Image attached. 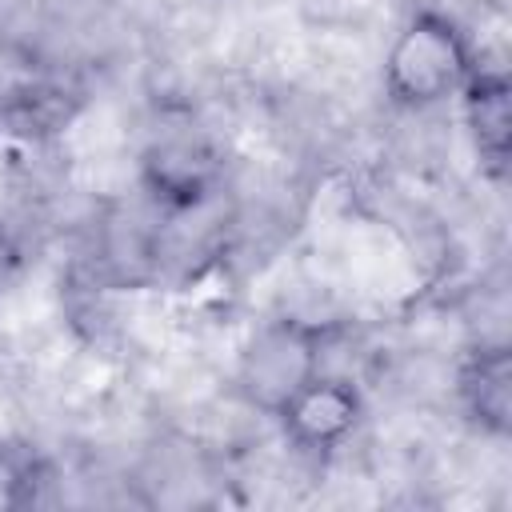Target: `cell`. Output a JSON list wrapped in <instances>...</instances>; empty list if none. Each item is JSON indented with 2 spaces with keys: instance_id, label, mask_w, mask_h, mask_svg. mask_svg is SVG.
Segmentation results:
<instances>
[{
  "instance_id": "6da1fadb",
  "label": "cell",
  "mask_w": 512,
  "mask_h": 512,
  "mask_svg": "<svg viewBox=\"0 0 512 512\" xmlns=\"http://www.w3.org/2000/svg\"><path fill=\"white\" fill-rule=\"evenodd\" d=\"M476 64L480 56L464 24L444 8L420 4L392 36L384 52L380 84L392 108L424 112L444 100H456L468 76L476 72Z\"/></svg>"
},
{
  "instance_id": "7a4b0ae2",
  "label": "cell",
  "mask_w": 512,
  "mask_h": 512,
  "mask_svg": "<svg viewBox=\"0 0 512 512\" xmlns=\"http://www.w3.org/2000/svg\"><path fill=\"white\" fill-rule=\"evenodd\" d=\"M332 340H336L332 320L276 316L260 324L236 364L240 400L264 416H276L316 372H324V356Z\"/></svg>"
},
{
  "instance_id": "3957f363",
  "label": "cell",
  "mask_w": 512,
  "mask_h": 512,
  "mask_svg": "<svg viewBox=\"0 0 512 512\" xmlns=\"http://www.w3.org/2000/svg\"><path fill=\"white\" fill-rule=\"evenodd\" d=\"M300 456H332L352 440V432L364 420V396L348 376L336 372H316L276 416H272Z\"/></svg>"
},
{
  "instance_id": "277c9868",
  "label": "cell",
  "mask_w": 512,
  "mask_h": 512,
  "mask_svg": "<svg viewBox=\"0 0 512 512\" xmlns=\"http://www.w3.org/2000/svg\"><path fill=\"white\" fill-rule=\"evenodd\" d=\"M460 104H464V124H468L480 168L492 180H504L508 156H512V84H508V72L496 64H476V72L460 88Z\"/></svg>"
},
{
  "instance_id": "5b68a950",
  "label": "cell",
  "mask_w": 512,
  "mask_h": 512,
  "mask_svg": "<svg viewBox=\"0 0 512 512\" xmlns=\"http://www.w3.org/2000/svg\"><path fill=\"white\" fill-rule=\"evenodd\" d=\"M144 188L164 208H196L216 184V156L192 136L156 140L140 164Z\"/></svg>"
},
{
  "instance_id": "8992f818",
  "label": "cell",
  "mask_w": 512,
  "mask_h": 512,
  "mask_svg": "<svg viewBox=\"0 0 512 512\" xmlns=\"http://www.w3.org/2000/svg\"><path fill=\"white\" fill-rule=\"evenodd\" d=\"M456 396L464 416L492 440L512 428V356L508 344H480L464 356L456 372Z\"/></svg>"
},
{
  "instance_id": "52a82bcc",
  "label": "cell",
  "mask_w": 512,
  "mask_h": 512,
  "mask_svg": "<svg viewBox=\"0 0 512 512\" xmlns=\"http://www.w3.org/2000/svg\"><path fill=\"white\" fill-rule=\"evenodd\" d=\"M36 484H40L36 456L20 444H0V512L28 508L36 500Z\"/></svg>"
}]
</instances>
